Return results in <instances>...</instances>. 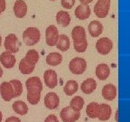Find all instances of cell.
I'll return each mask as SVG.
<instances>
[{"label":"cell","instance_id":"obj_1","mask_svg":"<svg viewBox=\"0 0 130 122\" xmlns=\"http://www.w3.org/2000/svg\"><path fill=\"white\" fill-rule=\"evenodd\" d=\"M27 89V100L32 105H36L41 100V93L43 90V82L39 77H30L25 81Z\"/></svg>","mask_w":130,"mask_h":122},{"label":"cell","instance_id":"obj_2","mask_svg":"<svg viewBox=\"0 0 130 122\" xmlns=\"http://www.w3.org/2000/svg\"><path fill=\"white\" fill-rule=\"evenodd\" d=\"M41 33L36 27H28L23 33V41L27 46H32L40 41Z\"/></svg>","mask_w":130,"mask_h":122},{"label":"cell","instance_id":"obj_3","mask_svg":"<svg viewBox=\"0 0 130 122\" xmlns=\"http://www.w3.org/2000/svg\"><path fill=\"white\" fill-rule=\"evenodd\" d=\"M69 69L73 74L76 75L82 74L87 69V62L81 57L73 58L69 63Z\"/></svg>","mask_w":130,"mask_h":122},{"label":"cell","instance_id":"obj_4","mask_svg":"<svg viewBox=\"0 0 130 122\" xmlns=\"http://www.w3.org/2000/svg\"><path fill=\"white\" fill-rule=\"evenodd\" d=\"M110 8V0H98L93 8L94 14L99 18H105L108 14Z\"/></svg>","mask_w":130,"mask_h":122},{"label":"cell","instance_id":"obj_5","mask_svg":"<svg viewBox=\"0 0 130 122\" xmlns=\"http://www.w3.org/2000/svg\"><path fill=\"white\" fill-rule=\"evenodd\" d=\"M4 46L7 52L12 53H15L19 51L21 46V43L14 34H10L6 37L4 42Z\"/></svg>","mask_w":130,"mask_h":122},{"label":"cell","instance_id":"obj_6","mask_svg":"<svg viewBox=\"0 0 130 122\" xmlns=\"http://www.w3.org/2000/svg\"><path fill=\"white\" fill-rule=\"evenodd\" d=\"M59 37L60 35L58 32V28L54 24H51L47 27L45 31V40L49 46H56Z\"/></svg>","mask_w":130,"mask_h":122},{"label":"cell","instance_id":"obj_7","mask_svg":"<svg viewBox=\"0 0 130 122\" xmlns=\"http://www.w3.org/2000/svg\"><path fill=\"white\" fill-rule=\"evenodd\" d=\"M113 48V42L108 37H101L96 43V49L99 53L102 55L108 54Z\"/></svg>","mask_w":130,"mask_h":122},{"label":"cell","instance_id":"obj_8","mask_svg":"<svg viewBox=\"0 0 130 122\" xmlns=\"http://www.w3.org/2000/svg\"><path fill=\"white\" fill-rule=\"evenodd\" d=\"M60 117L63 122H75L79 118L80 113L75 111L70 106H68V107H65L61 110V113H60Z\"/></svg>","mask_w":130,"mask_h":122},{"label":"cell","instance_id":"obj_9","mask_svg":"<svg viewBox=\"0 0 130 122\" xmlns=\"http://www.w3.org/2000/svg\"><path fill=\"white\" fill-rule=\"evenodd\" d=\"M43 80L45 85L50 89H53L58 84V75L56 71L53 70H47L46 71H44Z\"/></svg>","mask_w":130,"mask_h":122},{"label":"cell","instance_id":"obj_10","mask_svg":"<svg viewBox=\"0 0 130 122\" xmlns=\"http://www.w3.org/2000/svg\"><path fill=\"white\" fill-rule=\"evenodd\" d=\"M0 94L5 101H10L14 99V89L9 81H5L0 85Z\"/></svg>","mask_w":130,"mask_h":122},{"label":"cell","instance_id":"obj_11","mask_svg":"<svg viewBox=\"0 0 130 122\" xmlns=\"http://www.w3.org/2000/svg\"><path fill=\"white\" fill-rule=\"evenodd\" d=\"M16 63V59L14 55L10 52H4L0 55V63L6 69H11L14 66Z\"/></svg>","mask_w":130,"mask_h":122},{"label":"cell","instance_id":"obj_12","mask_svg":"<svg viewBox=\"0 0 130 122\" xmlns=\"http://www.w3.org/2000/svg\"><path fill=\"white\" fill-rule=\"evenodd\" d=\"M60 104L59 96L55 92H49L44 97V105L49 110H55Z\"/></svg>","mask_w":130,"mask_h":122},{"label":"cell","instance_id":"obj_13","mask_svg":"<svg viewBox=\"0 0 130 122\" xmlns=\"http://www.w3.org/2000/svg\"><path fill=\"white\" fill-rule=\"evenodd\" d=\"M14 16L17 18H24L27 14V5L24 0H16L13 6Z\"/></svg>","mask_w":130,"mask_h":122},{"label":"cell","instance_id":"obj_14","mask_svg":"<svg viewBox=\"0 0 130 122\" xmlns=\"http://www.w3.org/2000/svg\"><path fill=\"white\" fill-rule=\"evenodd\" d=\"M102 97L107 100H113L116 99L118 95V90H117L116 86L112 83L106 84L101 90Z\"/></svg>","mask_w":130,"mask_h":122},{"label":"cell","instance_id":"obj_15","mask_svg":"<svg viewBox=\"0 0 130 122\" xmlns=\"http://www.w3.org/2000/svg\"><path fill=\"white\" fill-rule=\"evenodd\" d=\"M75 16L79 20H86L90 16V7L87 5H79L75 9Z\"/></svg>","mask_w":130,"mask_h":122},{"label":"cell","instance_id":"obj_16","mask_svg":"<svg viewBox=\"0 0 130 122\" xmlns=\"http://www.w3.org/2000/svg\"><path fill=\"white\" fill-rule=\"evenodd\" d=\"M89 33L92 37L100 36L103 32V25L100 21L93 20L89 24Z\"/></svg>","mask_w":130,"mask_h":122},{"label":"cell","instance_id":"obj_17","mask_svg":"<svg viewBox=\"0 0 130 122\" xmlns=\"http://www.w3.org/2000/svg\"><path fill=\"white\" fill-rule=\"evenodd\" d=\"M97 88V82L94 79L92 78H88L85 81H83V82L81 83L80 89L82 90V92L85 94H90L94 92Z\"/></svg>","mask_w":130,"mask_h":122},{"label":"cell","instance_id":"obj_18","mask_svg":"<svg viewBox=\"0 0 130 122\" xmlns=\"http://www.w3.org/2000/svg\"><path fill=\"white\" fill-rule=\"evenodd\" d=\"M110 74V69L108 64L106 63H100L96 68V76L100 81H105L108 78Z\"/></svg>","mask_w":130,"mask_h":122},{"label":"cell","instance_id":"obj_19","mask_svg":"<svg viewBox=\"0 0 130 122\" xmlns=\"http://www.w3.org/2000/svg\"><path fill=\"white\" fill-rule=\"evenodd\" d=\"M55 18H56V22L58 23V24L62 27L68 26L70 23H71V16L66 11H59L56 14V17Z\"/></svg>","mask_w":130,"mask_h":122},{"label":"cell","instance_id":"obj_20","mask_svg":"<svg viewBox=\"0 0 130 122\" xmlns=\"http://www.w3.org/2000/svg\"><path fill=\"white\" fill-rule=\"evenodd\" d=\"M100 111V104L98 102H90L87 106L86 109V113L88 117L90 118H96L99 117V114Z\"/></svg>","mask_w":130,"mask_h":122},{"label":"cell","instance_id":"obj_21","mask_svg":"<svg viewBox=\"0 0 130 122\" xmlns=\"http://www.w3.org/2000/svg\"><path fill=\"white\" fill-rule=\"evenodd\" d=\"M111 113H112L111 107L108 104L102 103L100 104V111L98 118L100 120H102V121L108 120L110 118V117H111Z\"/></svg>","mask_w":130,"mask_h":122},{"label":"cell","instance_id":"obj_22","mask_svg":"<svg viewBox=\"0 0 130 122\" xmlns=\"http://www.w3.org/2000/svg\"><path fill=\"white\" fill-rule=\"evenodd\" d=\"M35 68V64L28 62L26 59H22L20 61V63H19V71L23 73V74H30L34 71Z\"/></svg>","mask_w":130,"mask_h":122},{"label":"cell","instance_id":"obj_23","mask_svg":"<svg viewBox=\"0 0 130 122\" xmlns=\"http://www.w3.org/2000/svg\"><path fill=\"white\" fill-rule=\"evenodd\" d=\"M13 110L15 113H17L18 115L21 116H24V115H26L27 112H28V106L24 101L22 100H16L13 103L12 105Z\"/></svg>","mask_w":130,"mask_h":122},{"label":"cell","instance_id":"obj_24","mask_svg":"<svg viewBox=\"0 0 130 122\" xmlns=\"http://www.w3.org/2000/svg\"><path fill=\"white\" fill-rule=\"evenodd\" d=\"M78 89H79V84L77 81L74 80H70L65 83L64 87H63V92L66 95L71 96L77 92Z\"/></svg>","mask_w":130,"mask_h":122},{"label":"cell","instance_id":"obj_25","mask_svg":"<svg viewBox=\"0 0 130 122\" xmlns=\"http://www.w3.org/2000/svg\"><path fill=\"white\" fill-rule=\"evenodd\" d=\"M62 62V56L61 53L53 52V53H49L46 57V63L51 66H57L61 63Z\"/></svg>","mask_w":130,"mask_h":122},{"label":"cell","instance_id":"obj_26","mask_svg":"<svg viewBox=\"0 0 130 122\" xmlns=\"http://www.w3.org/2000/svg\"><path fill=\"white\" fill-rule=\"evenodd\" d=\"M70 46H71V42L69 37L65 35H60L59 40L56 44L57 49L61 52H66L69 50Z\"/></svg>","mask_w":130,"mask_h":122},{"label":"cell","instance_id":"obj_27","mask_svg":"<svg viewBox=\"0 0 130 122\" xmlns=\"http://www.w3.org/2000/svg\"><path fill=\"white\" fill-rule=\"evenodd\" d=\"M71 37H72L73 41H79L87 39L85 29L82 26H79V25L75 26L71 31Z\"/></svg>","mask_w":130,"mask_h":122},{"label":"cell","instance_id":"obj_28","mask_svg":"<svg viewBox=\"0 0 130 122\" xmlns=\"http://www.w3.org/2000/svg\"><path fill=\"white\" fill-rule=\"evenodd\" d=\"M84 106V100L80 96H75L70 102V107L77 112H80Z\"/></svg>","mask_w":130,"mask_h":122},{"label":"cell","instance_id":"obj_29","mask_svg":"<svg viewBox=\"0 0 130 122\" xmlns=\"http://www.w3.org/2000/svg\"><path fill=\"white\" fill-rule=\"evenodd\" d=\"M12 85L13 89H14V98H17L22 94L23 92V84L19 80H12L9 81Z\"/></svg>","mask_w":130,"mask_h":122},{"label":"cell","instance_id":"obj_30","mask_svg":"<svg viewBox=\"0 0 130 122\" xmlns=\"http://www.w3.org/2000/svg\"><path fill=\"white\" fill-rule=\"evenodd\" d=\"M73 46L77 53H84L88 48V41L85 40H79V41H73Z\"/></svg>","mask_w":130,"mask_h":122},{"label":"cell","instance_id":"obj_31","mask_svg":"<svg viewBox=\"0 0 130 122\" xmlns=\"http://www.w3.org/2000/svg\"><path fill=\"white\" fill-rule=\"evenodd\" d=\"M24 59H26L28 62L34 63V64H36L39 61V53L35 49H32V50H29L28 52L25 54Z\"/></svg>","mask_w":130,"mask_h":122},{"label":"cell","instance_id":"obj_32","mask_svg":"<svg viewBox=\"0 0 130 122\" xmlns=\"http://www.w3.org/2000/svg\"><path fill=\"white\" fill-rule=\"evenodd\" d=\"M61 6L64 7L65 9H71L75 4V0H61Z\"/></svg>","mask_w":130,"mask_h":122},{"label":"cell","instance_id":"obj_33","mask_svg":"<svg viewBox=\"0 0 130 122\" xmlns=\"http://www.w3.org/2000/svg\"><path fill=\"white\" fill-rule=\"evenodd\" d=\"M44 122H59V119H58V118H57L55 115L51 114V115H49V116L45 118Z\"/></svg>","mask_w":130,"mask_h":122},{"label":"cell","instance_id":"obj_34","mask_svg":"<svg viewBox=\"0 0 130 122\" xmlns=\"http://www.w3.org/2000/svg\"><path fill=\"white\" fill-rule=\"evenodd\" d=\"M5 122H21V120H20V118H17V117L13 116V117H9V118H7Z\"/></svg>","mask_w":130,"mask_h":122},{"label":"cell","instance_id":"obj_35","mask_svg":"<svg viewBox=\"0 0 130 122\" xmlns=\"http://www.w3.org/2000/svg\"><path fill=\"white\" fill-rule=\"evenodd\" d=\"M6 1L5 0H0V14L6 10Z\"/></svg>","mask_w":130,"mask_h":122},{"label":"cell","instance_id":"obj_36","mask_svg":"<svg viewBox=\"0 0 130 122\" xmlns=\"http://www.w3.org/2000/svg\"><path fill=\"white\" fill-rule=\"evenodd\" d=\"M93 0H79V2L81 3V5H89V3H91Z\"/></svg>","mask_w":130,"mask_h":122},{"label":"cell","instance_id":"obj_37","mask_svg":"<svg viewBox=\"0 0 130 122\" xmlns=\"http://www.w3.org/2000/svg\"><path fill=\"white\" fill-rule=\"evenodd\" d=\"M115 118H116V122H118V110H117V111H116V116H115Z\"/></svg>","mask_w":130,"mask_h":122},{"label":"cell","instance_id":"obj_38","mask_svg":"<svg viewBox=\"0 0 130 122\" xmlns=\"http://www.w3.org/2000/svg\"><path fill=\"white\" fill-rule=\"evenodd\" d=\"M2 76H3V70L1 68V66H0V78L2 77Z\"/></svg>","mask_w":130,"mask_h":122},{"label":"cell","instance_id":"obj_39","mask_svg":"<svg viewBox=\"0 0 130 122\" xmlns=\"http://www.w3.org/2000/svg\"><path fill=\"white\" fill-rule=\"evenodd\" d=\"M2 119H3V115H2V112L0 111V122L2 121Z\"/></svg>","mask_w":130,"mask_h":122},{"label":"cell","instance_id":"obj_40","mask_svg":"<svg viewBox=\"0 0 130 122\" xmlns=\"http://www.w3.org/2000/svg\"><path fill=\"white\" fill-rule=\"evenodd\" d=\"M1 44H2V37L0 35V46H1Z\"/></svg>","mask_w":130,"mask_h":122},{"label":"cell","instance_id":"obj_41","mask_svg":"<svg viewBox=\"0 0 130 122\" xmlns=\"http://www.w3.org/2000/svg\"><path fill=\"white\" fill-rule=\"evenodd\" d=\"M50 1H56V0H50Z\"/></svg>","mask_w":130,"mask_h":122},{"label":"cell","instance_id":"obj_42","mask_svg":"<svg viewBox=\"0 0 130 122\" xmlns=\"http://www.w3.org/2000/svg\"></svg>","mask_w":130,"mask_h":122}]
</instances>
